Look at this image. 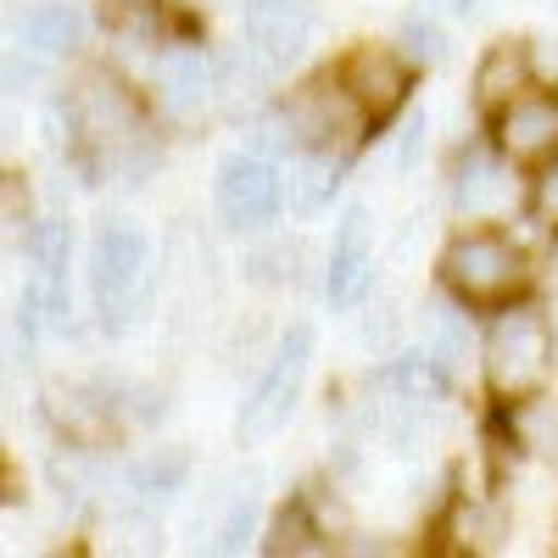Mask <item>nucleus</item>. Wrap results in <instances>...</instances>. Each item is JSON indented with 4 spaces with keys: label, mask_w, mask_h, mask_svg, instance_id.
<instances>
[{
    "label": "nucleus",
    "mask_w": 558,
    "mask_h": 558,
    "mask_svg": "<svg viewBox=\"0 0 558 558\" xmlns=\"http://www.w3.org/2000/svg\"><path fill=\"white\" fill-rule=\"evenodd\" d=\"M553 375V324L542 307H502L486 336V386L502 402H531Z\"/></svg>",
    "instance_id": "obj_1"
},
{
    "label": "nucleus",
    "mask_w": 558,
    "mask_h": 558,
    "mask_svg": "<svg viewBox=\"0 0 558 558\" xmlns=\"http://www.w3.org/2000/svg\"><path fill=\"white\" fill-rule=\"evenodd\" d=\"M146 274H151V241L129 218H107L89 241V296L107 330H123L134 307L146 302Z\"/></svg>",
    "instance_id": "obj_2"
},
{
    "label": "nucleus",
    "mask_w": 558,
    "mask_h": 558,
    "mask_svg": "<svg viewBox=\"0 0 558 558\" xmlns=\"http://www.w3.org/2000/svg\"><path fill=\"white\" fill-rule=\"evenodd\" d=\"M368 123H375V118L363 112V101L352 96V84H347L341 73L291 89V101H286V134L296 140L302 151L347 157L357 140H363Z\"/></svg>",
    "instance_id": "obj_3"
},
{
    "label": "nucleus",
    "mask_w": 558,
    "mask_h": 558,
    "mask_svg": "<svg viewBox=\"0 0 558 558\" xmlns=\"http://www.w3.org/2000/svg\"><path fill=\"white\" fill-rule=\"evenodd\" d=\"M307 368H313V330H307V324H291V330L279 336L268 368L257 375V386L246 391L241 413H235V441L241 447H257V441H268L279 425H286L296 397H302Z\"/></svg>",
    "instance_id": "obj_4"
},
{
    "label": "nucleus",
    "mask_w": 558,
    "mask_h": 558,
    "mask_svg": "<svg viewBox=\"0 0 558 558\" xmlns=\"http://www.w3.org/2000/svg\"><path fill=\"white\" fill-rule=\"evenodd\" d=\"M286 196H291V179H286V168H279V157L268 146L229 151L218 162L213 207L229 229H268L279 213H286Z\"/></svg>",
    "instance_id": "obj_5"
},
{
    "label": "nucleus",
    "mask_w": 558,
    "mask_h": 558,
    "mask_svg": "<svg viewBox=\"0 0 558 558\" xmlns=\"http://www.w3.org/2000/svg\"><path fill=\"white\" fill-rule=\"evenodd\" d=\"M441 279L458 302H508L525 286V252L497 235V229H470L441 257Z\"/></svg>",
    "instance_id": "obj_6"
},
{
    "label": "nucleus",
    "mask_w": 558,
    "mask_h": 558,
    "mask_svg": "<svg viewBox=\"0 0 558 558\" xmlns=\"http://www.w3.org/2000/svg\"><path fill=\"white\" fill-rule=\"evenodd\" d=\"M313 0H246V62L257 73H286L313 39Z\"/></svg>",
    "instance_id": "obj_7"
},
{
    "label": "nucleus",
    "mask_w": 558,
    "mask_h": 558,
    "mask_svg": "<svg viewBox=\"0 0 558 558\" xmlns=\"http://www.w3.org/2000/svg\"><path fill=\"white\" fill-rule=\"evenodd\" d=\"M151 89H157V107L173 123H196L223 96V68H213V57H202L196 45H173V51L157 57Z\"/></svg>",
    "instance_id": "obj_8"
},
{
    "label": "nucleus",
    "mask_w": 558,
    "mask_h": 558,
    "mask_svg": "<svg viewBox=\"0 0 558 558\" xmlns=\"http://www.w3.org/2000/svg\"><path fill=\"white\" fill-rule=\"evenodd\" d=\"M34 274H28V291L39 296V313H45V330H68L73 318V302H68V263H73V229L68 218H39L23 241Z\"/></svg>",
    "instance_id": "obj_9"
},
{
    "label": "nucleus",
    "mask_w": 558,
    "mask_h": 558,
    "mask_svg": "<svg viewBox=\"0 0 558 558\" xmlns=\"http://www.w3.org/2000/svg\"><path fill=\"white\" fill-rule=\"evenodd\" d=\"M368 268H375V223L368 207H347L336 223V246H330V268H324V296L336 313L357 307L368 291Z\"/></svg>",
    "instance_id": "obj_10"
},
{
    "label": "nucleus",
    "mask_w": 558,
    "mask_h": 558,
    "mask_svg": "<svg viewBox=\"0 0 558 558\" xmlns=\"http://www.w3.org/2000/svg\"><path fill=\"white\" fill-rule=\"evenodd\" d=\"M497 151L514 162H547L558 151V96L520 89L497 107Z\"/></svg>",
    "instance_id": "obj_11"
},
{
    "label": "nucleus",
    "mask_w": 558,
    "mask_h": 558,
    "mask_svg": "<svg viewBox=\"0 0 558 558\" xmlns=\"http://www.w3.org/2000/svg\"><path fill=\"white\" fill-rule=\"evenodd\" d=\"M408 57L402 51H380V45H363V51H352L341 62V78L352 84V96L363 101L368 118H391L408 96Z\"/></svg>",
    "instance_id": "obj_12"
},
{
    "label": "nucleus",
    "mask_w": 558,
    "mask_h": 558,
    "mask_svg": "<svg viewBox=\"0 0 558 558\" xmlns=\"http://www.w3.org/2000/svg\"><path fill=\"white\" fill-rule=\"evenodd\" d=\"M84 39V17L68 7V0H34V7L17 17V51L28 57H68Z\"/></svg>",
    "instance_id": "obj_13"
},
{
    "label": "nucleus",
    "mask_w": 558,
    "mask_h": 558,
    "mask_svg": "<svg viewBox=\"0 0 558 558\" xmlns=\"http://www.w3.org/2000/svg\"><path fill=\"white\" fill-rule=\"evenodd\" d=\"M520 89H531V51L520 39H497L475 68V96L486 107H502V101H514Z\"/></svg>",
    "instance_id": "obj_14"
},
{
    "label": "nucleus",
    "mask_w": 558,
    "mask_h": 558,
    "mask_svg": "<svg viewBox=\"0 0 558 558\" xmlns=\"http://www.w3.org/2000/svg\"><path fill=\"white\" fill-rule=\"evenodd\" d=\"M502 202H508V173H502V162L486 157V151H470V157H463V168H458V184H452L458 218H486V213H497Z\"/></svg>",
    "instance_id": "obj_15"
},
{
    "label": "nucleus",
    "mask_w": 558,
    "mask_h": 558,
    "mask_svg": "<svg viewBox=\"0 0 558 558\" xmlns=\"http://www.w3.org/2000/svg\"><path fill=\"white\" fill-rule=\"evenodd\" d=\"M380 380L408 408H430V402L447 397V357L441 352H402V357H391V368Z\"/></svg>",
    "instance_id": "obj_16"
},
{
    "label": "nucleus",
    "mask_w": 558,
    "mask_h": 558,
    "mask_svg": "<svg viewBox=\"0 0 558 558\" xmlns=\"http://www.w3.org/2000/svg\"><path fill=\"white\" fill-rule=\"evenodd\" d=\"M184 475H191V458H184L179 447H157L151 458H140L129 470V492L140 502H168L184 486Z\"/></svg>",
    "instance_id": "obj_17"
},
{
    "label": "nucleus",
    "mask_w": 558,
    "mask_h": 558,
    "mask_svg": "<svg viewBox=\"0 0 558 558\" xmlns=\"http://www.w3.org/2000/svg\"><path fill=\"white\" fill-rule=\"evenodd\" d=\"M397 51L408 57V68H436L447 57V28L425 12H413L402 28H397Z\"/></svg>",
    "instance_id": "obj_18"
},
{
    "label": "nucleus",
    "mask_w": 558,
    "mask_h": 558,
    "mask_svg": "<svg viewBox=\"0 0 558 558\" xmlns=\"http://www.w3.org/2000/svg\"><path fill=\"white\" fill-rule=\"evenodd\" d=\"M252 520H257V492H235V502H229V514L218 525V553H241L252 536Z\"/></svg>",
    "instance_id": "obj_19"
},
{
    "label": "nucleus",
    "mask_w": 558,
    "mask_h": 558,
    "mask_svg": "<svg viewBox=\"0 0 558 558\" xmlns=\"http://www.w3.org/2000/svg\"><path fill=\"white\" fill-rule=\"evenodd\" d=\"M430 352H441L447 363H458L463 352H470V330H463V313L458 307H436V347Z\"/></svg>",
    "instance_id": "obj_20"
},
{
    "label": "nucleus",
    "mask_w": 558,
    "mask_h": 558,
    "mask_svg": "<svg viewBox=\"0 0 558 558\" xmlns=\"http://www.w3.org/2000/svg\"><path fill=\"white\" fill-rule=\"evenodd\" d=\"M520 430H525V441H531L542 458L558 463V413H553V408H531V413L520 418Z\"/></svg>",
    "instance_id": "obj_21"
},
{
    "label": "nucleus",
    "mask_w": 558,
    "mask_h": 558,
    "mask_svg": "<svg viewBox=\"0 0 558 558\" xmlns=\"http://www.w3.org/2000/svg\"><path fill=\"white\" fill-rule=\"evenodd\" d=\"M531 207H536V218H542V223H553V229H558V151L547 157V168H542V179H536Z\"/></svg>",
    "instance_id": "obj_22"
},
{
    "label": "nucleus",
    "mask_w": 558,
    "mask_h": 558,
    "mask_svg": "<svg viewBox=\"0 0 558 558\" xmlns=\"http://www.w3.org/2000/svg\"><path fill=\"white\" fill-rule=\"evenodd\" d=\"M425 134H430V118H425V112H413L408 129H402V146H397V162H402V168H413L418 146H425Z\"/></svg>",
    "instance_id": "obj_23"
},
{
    "label": "nucleus",
    "mask_w": 558,
    "mask_h": 558,
    "mask_svg": "<svg viewBox=\"0 0 558 558\" xmlns=\"http://www.w3.org/2000/svg\"><path fill=\"white\" fill-rule=\"evenodd\" d=\"M34 78V62H17V45H12V51H7V89H12V96H17V89Z\"/></svg>",
    "instance_id": "obj_24"
}]
</instances>
